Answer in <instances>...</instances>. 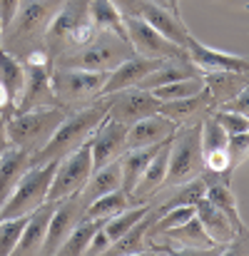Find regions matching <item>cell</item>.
<instances>
[{"label": "cell", "instance_id": "cell-42", "mask_svg": "<svg viewBox=\"0 0 249 256\" xmlns=\"http://www.w3.org/2000/svg\"><path fill=\"white\" fill-rule=\"evenodd\" d=\"M0 114H3L5 120L13 114V104H10V100H8V92H5L3 82H0Z\"/></svg>", "mask_w": 249, "mask_h": 256}, {"label": "cell", "instance_id": "cell-38", "mask_svg": "<svg viewBox=\"0 0 249 256\" xmlns=\"http://www.w3.org/2000/svg\"><path fill=\"white\" fill-rule=\"evenodd\" d=\"M214 110H227V112H237V114H247L249 117V87L239 90L237 94H232L229 100H224Z\"/></svg>", "mask_w": 249, "mask_h": 256}, {"label": "cell", "instance_id": "cell-14", "mask_svg": "<svg viewBox=\"0 0 249 256\" xmlns=\"http://www.w3.org/2000/svg\"><path fill=\"white\" fill-rule=\"evenodd\" d=\"M184 50H187V58L192 60V65L202 75L204 72H217V70H232V72H247L249 70L247 58L232 55V52H222V50H214V48H207L194 35L187 38Z\"/></svg>", "mask_w": 249, "mask_h": 256}, {"label": "cell", "instance_id": "cell-34", "mask_svg": "<svg viewBox=\"0 0 249 256\" xmlns=\"http://www.w3.org/2000/svg\"><path fill=\"white\" fill-rule=\"evenodd\" d=\"M25 222H28V214L0 219V256H8L15 252V246L20 242V234L25 229Z\"/></svg>", "mask_w": 249, "mask_h": 256}, {"label": "cell", "instance_id": "cell-3", "mask_svg": "<svg viewBox=\"0 0 249 256\" xmlns=\"http://www.w3.org/2000/svg\"><path fill=\"white\" fill-rule=\"evenodd\" d=\"M68 112L70 110H65L60 104H48V107H35V110H28V112L10 114L5 120L10 144L35 154L53 137V132L68 117Z\"/></svg>", "mask_w": 249, "mask_h": 256}, {"label": "cell", "instance_id": "cell-20", "mask_svg": "<svg viewBox=\"0 0 249 256\" xmlns=\"http://www.w3.org/2000/svg\"><path fill=\"white\" fill-rule=\"evenodd\" d=\"M55 204H58V202L45 199L38 209H33V212L28 214L25 229H23L20 242H18V246H15L13 254H43V242H45L48 224H50V216H53V212H55Z\"/></svg>", "mask_w": 249, "mask_h": 256}, {"label": "cell", "instance_id": "cell-43", "mask_svg": "<svg viewBox=\"0 0 249 256\" xmlns=\"http://www.w3.org/2000/svg\"><path fill=\"white\" fill-rule=\"evenodd\" d=\"M10 147V140H8V127H5V117L0 114V154Z\"/></svg>", "mask_w": 249, "mask_h": 256}, {"label": "cell", "instance_id": "cell-15", "mask_svg": "<svg viewBox=\"0 0 249 256\" xmlns=\"http://www.w3.org/2000/svg\"><path fill=\"white\" fill-rule=\"evenodd\" d=\"M165 60H155V58H142V55H130L127 60H122L117 68H112L105 78V82L100 87V97H107L112 92H120V90H127V87H137V82L150 75L152 70H157Z\"/></svg>", "mask_w": 249, "mask_h": 256}, {"label": "cell", "instance_id": "cell-45", "mask_svg": "<svg viewBox=\"0 0 249 256\" xmlns=\"http://www.w3.org/2000/svg\"><path fill=\"white\" fill-rule=\"evenodd\" d=\"M0 40H3V25H0ZM0 50H3V42H0Z\"/></svg>", "mask_w": 249, "mask_h": 256}, {"label": "cell", "instance_id": "cell-13", "mask_svg": "<svg viewBox=\"0 0 249 256\" xmlns=\"http://www.w3.org/2000/svg\"><path fill=\"white\" fill-rule=\"evenodd\" d=\"M90 150H92V167L95 170L107 164V162L120 160V154L127 150V124L105 117L90 137Z\"/></svg>", "mask_w": 249, "mask_h": 256}, {"label": "cell", "instance_id": "cell-21", "mask_svg": "<svg viewBox=\"0 0 249 256\" xmlns=\"http://www.w3.org/2000/svg\"><path fill=\"white\" fill-rule=\"evenodd\" d=\"M169 142L172 137L162 142V147L155 152V157L147 162L145 172L140 174L135 189H132V199L140 204V202H150L162 186H165V174H167V162H169Z\"/></svg>", "mask_w": 249, "mask_h": 256}, {"label": "cell", "instance_id": "cell-7", "mask_svg": "<svg viewBox=\"0 0 249 256\" xmlns=\"http://www.w3.org/2000/svg\"><path fill=\"white\" fill-rule=\"evenodd\" d=\"M107 72L95 70H78V68H58L53 70V92L60 107L78 110L97 100L100 87L105 82Z\"/></svg>", "mask_w": 249, "mask_h": 256}, {"label": "cell", "instance_id": "cell-30", "mask_svg": "<svg viewBox=\"0 0 249 256\" xmlns=\"http://www.w3.org/2000/svg\"><path fill=\"white\" fill-rule=\"evenodd\" d=\"M0 82L8 92V100L15 110L18 100H20V92H23V85H25V65L13 58L10 52L0 50Z\"/></svg>", "mask_w": 249, "mask_h": 256}, {"label": "cell", "instance_id": "cell-8", "mask_svg": "<svg viewBox=\"0 0 249 256\" xmlns=\"http://www.w3.org/2000/svg\"><path fill=\"white\" fill-rule=\"evenodd\" d=\"M92 170H95L92 167V150H90V140H85L78 150H73L63 160H58V167H55L50 189H48V199L58 202V199L78 194L85 186V182L90 179Z\"/></svg>", "mask_w": 249, "mask_h": 256}, {"label": "cell", "instance_id": "cell-9", "mask_svg": "<svg viewBox=\"0 0 249 256\" xmlns=\"http://www.w3.org/2000/svg\"><path fill=\"white\" fill-rule=\"evenodd\" d=\"M125 30H127V38H130V45H132L135 55L155 58V60H187V50L184 48L174 45L172 40H167L165 35H160L140 15L125 18Z\"/></svg>", "mask_w": 249, "mask_h": 256}, {"label": "cell", "instance_id": "cell-24", "mask_svg": "<svg viewBox=\"0 0 249 256\" xmlns=\"http://www.w3.org/2000/svg\"><path fill=\"white\" fill-rule=\"evenodd\" d=\"M212 110V97L207 90L192 94V97H184V100H172V102H162L160 107V114L169 117L172 122L177 124H184V122H192V120H202L207 112Z\"/></svg>", "mask_w": 249, "mask_h": 256}, {"label": "cell", "instance_id": "cell-41", "mask_svg": "<svg viewBox=\"0 0 249 256\" xmlns=\"http://www.w3.org/2000/svg\"><path fill=\"white\" fill-rule=\"evenodd\" d=\"M115 5H117V10L125 15V18H130V15H140V5H142V0H112Z\"/></svg>", "mask_w": 249, "mask_h": 256}, {"label": "cell", "instance_id": "cell-28", "mask_svg": "<svg viewBox=\"0 0 249 256\" xmlns=\"http://www.w3.org/2000/svg\"><path fill=\"white\" fill-rule=\"evenodd\" d=\"M204 196H207L219 212L227 214V219L232 222V226H234L237 234H244V219H242V214H239V204H237V196H234V192H232V184H222V182L207 184Z\"/></svg>", "mask_w": 249, "mask_h": 256}, {"label": "cell", "instance_id": "cell-46", "mask_svg": "<svg viewBox=\"0 0 249 256\" xmlns=\"http://www.w3.org/2000/svg\"><path fill=\"white\" fill-rule=\"evenodd\" d=\"M152 2H160V5H165V0H152Z\"/></svg>", "mask_w": 249, "mask_h": 256}, {"label": "cell", "instance_id": "cell-25", "mask_svg": "<svg viewBox=\"0 0 249 256\" xmlns=\"http://www.w3.org/2000/svg\"><path fill=\"white\" fill-rule=\"evenodd\" d=\"M204 90L212 97V110L217 104H222L224 100H229L232 94H237L239 90L249 87L247 72H232V70H217V72H204Z\"/></svg>", "mask_w": 249, "mask_h": 256}, {"label": "cell", "instance_id": "cell-10", "mask_svg": "<svg viewBox=\"0 0 249 256\" xmlns=\"http://www.w3.org/2000/svg\"><path fill=\"white\" fill-rule=\"evenodd\" d=\"M87 5H90V0H63L60 2V8L53 15V20L45 30V38H43V50L50 55L53 62L68 50L70 32L75 30V25L83 18H87Z\"/></svg>", "mask_w": 249, "mask_h": 256}, {"label": "cell", "instance_id": "cell-2", "mask_svg": "<svg viewBox=\"0 0 249 256\" xmlns=\"http://www.w3.org/2000/svg\"><path fill=\"white\" fill-rule=\"evenodd\" d=\"M63 0H20L10 25L3 30V50L13 58H23L35 48H43L45 30Z\"/></svg>", "mask_w": 249, "mask_h": 256}, {"label": "cell", "instance_id": "cell-17", "mask_svg": "<svg viewBox=\"0 0 249 256\" xmlns=\"http://www.w3.org/2000/svg\"><path fill=\"white\" fill-rule=\"evenodd\" d=\"M177 122H172L165 114H150L142 117L132 124H127V150H137V147H150V144H160L167 137H172L177 132Z\"/></svg>", "mask_w": 249, "mask_h": 256}, {"label": "cell", "instance_id": "cell-44", "mask_svg": "<svg viewBox=\"0 0 249 256\" xmlns=\"http://www.w3.org/2000/svg\"><path fill=\"white\" fill-rule=\"evenodd\" d=\"M165 8H169L172 12H177V15H179V0H165Z\"/></svg>", "mask_w": 249, "mask_h": 256}, {"label": "cell", "instance_id": "cell-40", "mask_svg": "<svg viewBox=\"0 0 249 256\" xmlns=\"http://www.w3.org/2000/svg\"><path fill=\"white\" fill-rule=\"evenodd\" d=\"M18 5H20V0H0V25H3V30L10 25Z\"/></svg>", "mask_w": 249, "mask_h": 256}, {"label": "cell", "instance_id": "cell-35", "mask_svg": "<svg viewBox=\"0 0 249 256\" xmlns=\"http://www.w3.org/2000/svg\"><path fill=\"white\" fill-rule=\"evenodd\" d=\"M209 114L217 120V124H219L227 134L249 132V117L247 114H237V112H227V110H209Z\"/></svg>", "mask_w": 249, "mask_h": 256}, {"label": "cell", "instance_id": "cell-26", "mask_svg": "<svg viewBox=\"0 0 249 256\" xmlns=\"http://www.w3.org/2000/svg\"><path fill=\"white\" fill-rule=\"evenodd\" d=\"M167 140H169V137H167ZM160 147H162V142H160V144H150V147L125 150V152L120 154V172H122L120 189H122L125 194H130V196H132V189H135V184H137L140 174L145 172L147 162L155 157V152H157Z\"/></svg>", "mask_w": 249, "mask_h": 256}, {"label": "cell", "instance_id": "cell-27", "mask_svg": "<svg viewBox=\"0 0 249 256\" xmlns=\"http://www.w3.org/2000/svg\"><path fill=\"white\" fill-rule=\"evenodd\" d=\"M87 15H90V20L95 22L97 30H107V32L117 35L120 40L130 42L127 30H125V15L117 10V5L112 0H90Z\"/></svg>", "mask_w": 249, "mask_h": 256}, {"label": "cell", "instance_id": "cell-36", "mask_svg": "<svg viewBox=\"0 0 249 256\" xmlns=\"http://www.w3.org/2000/svg\"><path fill=\"white\" fill-rule=\"evenodd\" d=\"M97 28H95V22L90 20V15L87 18H83L78 25H75V30L70 32V42H68V50H80V48H85V45H90L95 38H97ZM65 50V52H68Z\"/></svg>", "mask_w": 249, "mask_h": 256}, {"label": "cell", "instance_id": "cell-5", "mask_svg": "<svg viewBox=\"0 0 249 256\" xmlns=\"http://www.w3.org/2000/svg\"><path fill=\"white\" fill-rule=\"evenodd\" d=\"M202 120L189 122L187 127L177 130L169 142V162H167L165 186H177L189 179H197L204 172L202 160V142H199Z\"/></svg>", "mask_w": 249, "mask_h": 256}, {"label": "cell", "instance_id": "cell-18", "mask_svg": "<svg viewBox=\"0 0 249 256\" xmlns=\"http://www.w3.org/2000/svg\"><path fill=\"white\" fill-rule=\"evenodd\" d=\"M140 18L147 20L160 35H165L167 40H172V42L179 45V48H184L187 38L192 35V32L187 30V25L179 20V15L172 12L165 5H160V2L142 0V5H140Z\"/></svg>", "mask_w": 249, "mask_h": 256}, {"label": "cell", "instance_id": "cell-33", "mask_svg": "<svg viewBox=\"0 0 249 256\" xmlns=\"http://www.w3.org/2000/svg\"><path fill=\"white\" fill-rule=\"evenodd\" d=\"M204 90V80L202 75L197 78H184V80H177V82H169V85H162V87H155L150 90L160 102H172V100H184V97H192L197 92Z\"/></svg>", "mask_w": 249, "mask_h": 256}, {"label": "cell", "instance_id": "cell-29", "mask_svg": "<svg viewBox=\"0 0 249 256\" xmlns=\"http://www.w3.org/2000/svg\"><path fill=\"white\" fill-rule=\"evenodd\" d=\"M137 202L130 196V194H125L122 189H115V192H110V194H105V196H97L95 202H90L87 206H85V216L87 219H110V216H115V214H120V212H125V209H130V206H135ZM142 204V202H140Z\"/></svg>", "mask_w": 249, "mask_h": 256}, {"label": "cell", "instance_id": "cell-16", "mask_svg": "<svg viewBox=\"0 0 249 256\" xmlns=\"http://www.w3.org/2000/svg\"><path fill=\"white\" fill-rule=\"evenodd\" d=\"M157 236H165L167 242H172L177 246V254H214V252H222L219 246L212 244V239L207 236V232L202 229L197 216L187 219L179 226L167 229Z\"/></svg>", "mask_w": 249, "mask_h": 256}, {"label": "cell", "instance_id": "cell-6", "mask_svg": "<svg viewBox=\"0 0 249 256\" xmlns=\"http://www.w3.org/2000/svg\"><path fill=\"white\" fill-rule=\"evenodd\" d=\"M55 167H58V160L43 162V164H30V170L20 176V182L15 184L10 196L3 202L0 219L23 216V214H30L33 209H38L48 199V189H50Z\"/></svg>", "mask_w": 249, "mask_h": 256}, {"label": "cell", "instance_id": "cell-4", "mask_svg": "<svg viewBox=\"0 0 249 256\" xmlns=\"http://www.w3.org/2000/svg\"><path fill=\"white\" fill-rule=\"evenodd\" d=\"M130 55H135L132 45L120 40L117 35L100 30L97 38L85 45L80 50H68L63 52L55 65L58 68H78V70H95V72H110L112 68H117L122 60H127Z\"/></svg>", "mask_w": 249, "mask_h": 256}, {"label": "cell", "instance_id": "cell-23", "mask_svg": "<svg viewBox=\"0 0 249 256\" xmlns=\"http://www.w3.org/2000/svg\"><path fill=\"white\" fill-rule=\"evenodd\" d=\"M120 182H122L120 160L107 162V164H102V167L92 170L90 179L85 182V186L78 192V196H80V202L87 206V204H90V202H95L97 196H105V194H110V192L120 189Z\"/></svg>", "mask_w": 249, "mask_h": 256}, {"label": "cell", "instance_id": "cell-22", "mask_svg": "<svg viewBox=\"0 0 249 256\" xmlns=\"http://www.w3.org/2000/svg\"><path fill=\"white\" fill-rule=\"evenodd\" d=\"M28 170H30V152L10 144L0 154V206L10 196V192L15 189V184L20 182V176Z\"/></svg>", "mask_w": 249, "mask_h": 256}, {"label": "cell", "instance_id": "cell-31", "mask_svg": "<svg viewBox=\"0 0 249 256\" xmlns=\"http://www.w3.org/2000/svg\"><path fill=\"white\" fill-rule=\"evenodd\" d=\"M152 219H155V216H152V209H150L125 236H120L115 244H110L107 254H145V252H147L145 236H147V229H150Z\"/></svg>", "mask_w": 249, "mask_h": 256}, {"label": "cell", "instance_id": "cell-39", "mask_svg": "<svg viewBox=\"0 0 249 256\" xmlns=\"http://www.w3.org/2000/svg\"><path fill=\"white\" fill-rule=\"evenodd\" d=\"M107 249H110V239L105 236V232H102V226L92 234V239H90V244H87V249H85V254H107Z\"/></svg>", "mask_w": 249, "mask_h": 256}, {"label": "cell", "instance_id": "cell-11", "mask_svg": "<svg viewBox=\"0 0 249 256\" xmlns=\"http://www.w3.org/2000/svg\"><path fill=\"white\" fill-rule=\"evenodd\" d=\"M107 117L110 120H117L122 124H132L142 117H150V114H157L162 102L147 92V90H140V87H127V90H120V92H112L107 94Z\"/></svg>", "mask_w": 249, "mask_h": 256}, {"label": "cell", "instance_id": "cell-1", "mask_svg": "<svg viewBox=\"0 0 249 256\" xmlns=\"http://www.w3.org/2000/svg\"><path fill=\"white\" fill-rule=\"evenodd\" d=\"M107 97H100L85 107L70 110L68 117L60 122V127L53 132V137L35 152L30 154V164H43L53 160H63L73 150H78L85 140L92 137V132L100 127V122L107 117Z\"/></svg>", "mask_w": 249, "mask_h": 256}, {"label": "cell", "instance_id": "cell-32", "mask_svg": "<svg viewBox=\"0 0 249 256\" xmlns=\"http://www.w3.org/2000/svg\"><path fill=\"white\" fill-rule=\"evenodd\" d=\"M102 226V219H87L85 216L83 222L68 234V239L63 242V246L58 249V254H65V256H78V254H85L92 234Z\"/></svg>", "mask_w": 249, "mask_h": 256}, {"label": "cell", "instance_id": "cell-19", "mask_svg": "<svg viewBox=\"0 0 249 256\" xmlns=\"http://www.w3.org/2000/svg\"><path fill=\"white\" fill-rule=\"evenodd\" d=\"M194 216L199 219V224H202V229L207 232V236L212 239V244L219 246V249H227V244H229L234 236H244V234H237V232H234V226H232V222L227 219V214L219 212L207 196H202V199L194 202Z\"/></svg>", "mask_w": 249, "mask_h": 256}, {"label": "cell", "instance_id": "cell-37", "mask_svg": "<svg viewBox=\"0 0 249 256\" xmlns=\"http://www.w3.org/2000/svg\"><path fill=\"white\" fill-rule=\"evenodd\" d=\"M247 152H249V132H239V134H229L227 137V154H229L232 172L247 160Z\"/></svg>", "mask_w": 249, "mask_h": 256}, {"label": "cell", "instance_id": "cell-12", "mask_svg": "<svg viewBox=\"0 0 249 256\" xmlns=\"http://www.w3.org/2000/svg\"><path fill=\"white\" fill-rule=\"evenodd\" d=\"M85 219V204L80 202L78 194L58 199L55 212L50 216L48 224V234L43 242V254H58V249L63 246V242L68 239V234Z\"/></svg>", "mask_w": 249, "mask_h": 256}]
</instances>
